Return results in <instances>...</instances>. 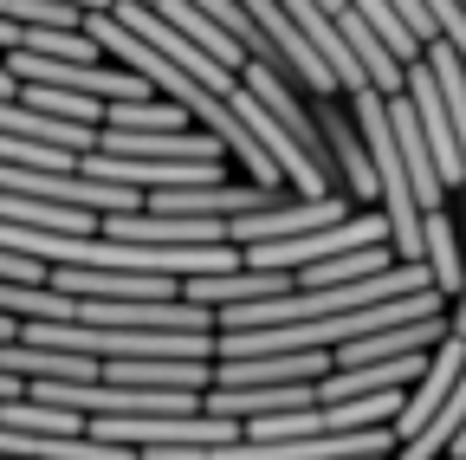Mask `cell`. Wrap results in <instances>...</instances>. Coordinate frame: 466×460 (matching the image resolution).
<instances>
[{
    "mask_svg": "<svg viewBox=\"0 0 466 460\" xmlns=\"http://www.w3.org/2000/svg\"><path fill=\"white\" fill-rule=\"evenodd\" d=\"M247 14L259 20V33H266V66H272L285 85H299L305 97H330V91H337V72L324 66V52L305 39V26L285 14V0H247Z\"/></svg>",
    "mask_w": 466,
    "mask_h": 460,
    "instance_id": "obj_1",
    "label": "cell"
},
{
    "mask_svg": "<svg viewBox=\"0 0 466 460\" xmlns=\"http://www.w3.org/2000/svg\"><path fill=\"white\" fill-rule=\"evenodd\" d=\"M311 110H318V130H324L330 162H337V189H343L350 201H370V195H376V156H370V137H363V124H357V110L337 104V91H330V97H311Z\"/></svg>",
    "mask_w": 466,
    "mask_h": 460,
    "instance_id": "obj_2",
    "label": "cell"
},
{
    "mask_svg": "<svg viewBox=\"0 0 466 460\" xmlns=\"http://www.w3.org/2000/svg\"><path fill=\"white\" fill-rule=\"evenodd\" d=\"M460 370H466V337H460V331H447L434 351H428V370L415 376V389L401 395V409H395V422H389V428H395L401 441H408V434H421V428L434 422V409L453 395ZM401 441H395V447H401Z\"/></svg>",
    "mask_w": 466,
    "mask_h": 460,
    "instance_id": "obj_3",
    "label": "cell"
},
{
    "mask_svg": "<svg viewBox=\"0 0 466 460\" xmlns=\"http://www.w3.org/2000/svg\"><path fill=\"white\" fill-rule=\"evenodd\" d=\"M279 292H291V272H272V266H227V272H188L182 279V299H195V305H208L214 318L220 312H233V305H259V299H279Z\"/></svg>",
    "mask_w": 466,
    "mask_h": 460,
    "instance_id": "obj_4",
    "label": "cell"
},
{
    "mask_svg": "<svg viewBox=\"0 0 466 460\" xmlns=\"http://www.w3.org/2000/svg\"><path fill=\"white\" fill-rule=\"evenodd\" d=\"M408 104H415V118H421V137H428V149H434V162H441L447 189H466V162H460V137H453V110H447V97H441V85H434L428 59L408 66Z\"/></svg>",
    "mask_w": 466,
    "mask_h": 460,
    "instance_id": "obj_5",
    "label": "cell"
},
{
    "mask_svg": "<svg viewBox=\"0 0 466 460\" xmlns=\"http://www.w3.org/2000/svg\"><path fill=\"white\" fill-rule=\"evenodd\" d=\"M285 14L299 20V26H305V39L324 52V66L337 72V91H343V97H357V91L370 85V72H363V59H357V46L343 39V26L318 7V0H285Z\"/></svg>",
    "mask_w": 466,
    "mask_h": 460,
    "instance_id": "obj_6",
    "label": "cell"
},
{
    "mask_svg": "<svg viewBox=\"0 0 466 460\" xmlns=\"http://www.w3.org/2000/svg\"><path fill=\"white\" fill-rule=\"evenodd\" d=\"M421 59H428L441 97H447V110H453V137H460V162H466V59H460L447 39H428V46H421Z\"/></svg>",
    "mask_w": 466,
    "mask_h": 460,
    "instance_id": "obj_7",
    "label": "cell"
},
{
    "mask_svg": "<svg viewBox=\"0 0 466 460\" xmlns=\"http://www.w3.org/2000/svg\"><path fill=\"white\" fill-rule=\"evenodd\" d=\"M428 272H434V285L447 292V305H453V292H460V220L447 214V208H428Z\"/></svg>",
    "mask_w": 466,
    "mask_h": 460,
    "instance_id": "obj_8",
    "label": "cell"
},
{
    "mask_svg": "<svg viewBox=\"0 0 466 460\" xmlns=\"http://www.w3.org/2000/svg\"><path fill=\"white\" fill-rule=\"evenodd\" d=\"M357 14H363V20H370V26L389 39V52H395L401 66H415V59H421V39H415V26H408V20L389 7V0H357Z\"/></svg>",
    "mask_w": 466,
    "mask_h": 460,
    "instance_id": "obj_9",
    "label": "cell"
},
{
    "mask_svg": "<svg viewBox=\"0 0 466 460\" xmlns=\"http://www.w3.org/2000/svg\"><path fill=\"white\" fill-rule=\"evenodd\" d=\"M26 39V20H7V14H0V52H14Z\"/></svg>",
    "mask_w": 466,
    "mask_h": 460,
    "instance_id": "obj_10",
    "label": "cell"
},
{
    "mask_svg": "<svg viewBox=\"0 0 466 460\" xmlns=\"http://www.w3.org/2000/svg\"><path fill=\"white\" fill-rule=\"evenodd\" d=\"M0 97H20V78L7 72V59H0Z\"/></svg>",
    "mask_w": 466,
    "mask_h": 460,
    "instance_id": "obj_11",
    "label": "cell"
}]
</instances>
